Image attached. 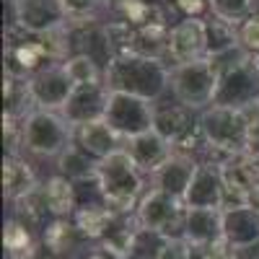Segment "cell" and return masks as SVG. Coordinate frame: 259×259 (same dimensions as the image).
<instances>
[{"mask_svg": "<svg viewBox=\"0 0 259 259\" xmlns=\"http://www.w3.org/2000/svg\"><path fill=\"white\" fill-rule=\"evenodd\" d=\"M171 68L161 60H148L138 55L114 57L104 70V83L112 94H130L145 101H158L168 91Z\"/></svg>", "mask_w": 259, "mask_h": 259, "instance_id": "obj_1", "label": "cell"}, {"mask_svg": "<svg viewBox=\"0 0 259 259\" xmlns=\"http://www.w3.org/2000/svg\"><path fill=\"white\" fill-rule=\"evenodd\" d=\"M143 171L135 166V161L130 158V153L122 148L109 158L99 161L96 166V184L101 192L104 205L109 207L114 215H130L135 212L145 187H143Z\"/></svg>", "mask_w": 259, "mask_h": 259, "instance_id": "obj_2", "label": "cell"}, {"mask_svg": "<svg viewBox=\"0 0 259 259\" xmlns=\"http://www.w3.org/2000/svg\"><path fill=\"white\" fill-rule=\"evenodd\" d=\"M215 70H218V94H215V104L221 106H236L244 109L246 104L259 101V62L256 55L246 52L241 45L210 57Z\"/></svg>", "mask_w": 259, "mask_h": 259, "instance_id": "obj_3", "label": "cell"}, {"mask_svg": "<svg viewBox=\"0 0 259 259\" xmlns=\"http://www.w3.org/2000/svg\"><path fill=\"white\" fill-rule=\"evenodd\" d=\"M168 91L189 109L205 112L215 104V94H218V70L212 60L202 57L187 65H174L168 73Z\"/></svg>", "mask_w": 259, "mask_h": 259, "instance_id": "obj_4", "label": "cell"}, {"mask_svg": "<svg viewBox=\"0 0 259 259\" xmlns=\"http://www.w3.org/2000/svg\"><path fill=\"white\" fill-rule=\"evenodd\" d=\"M187 205L179 197L150 187L135 210V221L140 228L161 233L163 239H184L187 236Z\"/></svg>", "mask_w": 259, "mask_h": 259, "instance_id": "obj_5", "label": "cell"}, {"mask_svg": "<svg viewBox=\"0 0 259 259\" xmlns=\"http://www.w3.org/2000/svg\"><path fill=\"white\" fill-rule=\"evenodd\" d=\"M200 130L205 140L226 156L244 153L249 145V124L241 109L236 106L212 104L205 112H200Z\"/></svg>", "mask_w": 259, "mask_h": 259, "instance_id": "obj_6", "label": "cell"}, {"mask_svg": "<svg viewBox=\"0 0 259 259\" xmlns=\"http://www.w3.org/2000/svg\"><path fill=\"white\" fill-rule=\"evenodd\" d=\"M73 143V127L60 112L34 109L24 119V150L41 158H60Z\"/></svg>", "mask_w": 259, "mask_h": 259, "instance_id": "obj_7", "label": "cell"}, {"mask_svg": "<svg viewBox=\"0 0 259 259\" xmlns=\"http://www.w3.org/2000/svg\"><path fill=\"white\" fill-rule=\"evenodd\" d=\"M223 210L246 207L251 192L259 187V156L249 153H233L223 166Z\"/></svg>", "mask_w": 259, "mask_h": 259, "instance_id": "obj_8", "label": "cell"}, {"mask_svg": "<svg viewBox=\"0 0 259 259\" xmlns=\"http://www.w3.org/2000/svg\"><path fill=\"white\" fill-rule=\"evenodd\" d=\"M153 114H156L153 101H145L140 96H130V94H109L104 119L124 140H130L135 135H143L148 130H153Z\"/></svg>", "mask_w": 259, "mask_h": 259, "instance_id": "obj_9", "label": "cell"}, {"mask_svg": "<svg viewBox=\"0 0 259 259\" xmlns=\"http://www.w3.org/2000/svg\"><path fill=\"white\" fill-rule=\"evenodd\" d=\"M11 11H13L11 24L31 34L60 31L70 21L62 0H13Z\"/></svg>", "mask_w": 259, "mask_h": 259, "instance_id": "obj_10", "label": "cell"}, {"mask_svg": "<svg viewBox=\"0 0 259 259\" xmlns=\"http://www.w3.org/2000/svg\"><path fill=\"white\" fill-rule=\"evenodd\" d=\"M29 91H31L34 109L62 112L65 104L70 101V96L75 91V83L65 73L62 62H55V65H50V68L39 70L36 75L29 78Z\"/></svg>", "mask_w": 259, "mask_h": 259, "instance_id": "obj_11", "label": "cell"}, {"mask_svg": "<svg viewBox=\"0 0 259 259\" xmlns=\"http://www.w3.org/2000/svg\"><path fill=\"white\" fill-rule=\"evenodd\" d=\"M156 106V114H153V127L171 143V145H179L184 140H189L194 133H200V114L189 109L187 104L177 101L174 96L171 99H158L153 101Z\"/></svg>", "mask_w": 259, "mask_h": 259, "instance_id": "obj_12", "label": "cell"}, {"mask_svg": "<svg viewBox=\"0 0 259 259\" xmlns=\"http://www.w3.org/2000/svg\"><path fill=\"white\" fill-rule=\"evenodd\" d=\"M207 57V24L202 18H182L168 31V57L171 68Z\"/></svg>", "mask_w": 259, "mask_h": 259, "instance_id": "obj_13", "label": "cell"}, {"mask_svg": "<svg viewBox=\"0 0 259 259\" xmlns=\"http://www.w3.org/2000/svg\"><path fill=\"white\" fill-rule=\"evenodd\" d=\"M73 143L80 150H85L94 161H104L112 153H117V150H122L127 140L101 117V119H94V122L75 124L73 127Z\"/></svg>", "mask_w": 259, "mask_h": 259, "instance_id": "obj_14", "label": "cell"}, {"mask_svg": "<svg viewBox=\"0 0 259 259\" xmlns=\"http://www.w3.org/2000/svg\"><path fill=\"white\" fill-rule=\"evenodd\" d=\"M124 150L130 153V158L135 161V166L143 171V174L153 177L161 166H166L171 161V156L177 153L174 145H171L158 130H148L143 135H135L124 143Z\"/></svg>", "mask_w": 259, "mask_h": 259, "instance_id": "obj_15", "label": "cell"}, {"mask_svg": "<svg viewBox=\"0 0 259 259\" xmlns=\"http://www.w3.org/2000/svg\"><path fill=\"white\" fill-rule=\"evenodd\" d=\"M109 94L112 91L106 89V83H99V85H78V89L73 91V96H70V101L65 104V109L60 114L68 119L70 127L83 124V122L101 119L106 114Z\"/></svg>", "mask_w": 259, "mask_h": 259, "instance_id": "obj_16", "label": "cell"}, {"mask_svg": "<svg viewBox=\"0 0 259 259\" xmlns=\"http://www.w3.org/2000/svg\"><path fill=\"white\" fill-rule=\"evenodd\" d=\"M187 207H210V210H223V177L221 166L215 163H200L194 171V179L187 189L184 197Z\"/></svg>", "mask_w": 259, "mask_h": 259, "instance_id": "obj_17", "label": "cell"}, {"mask_svg": "<svg viewBox=\"0 0 259 259\" xmlns=\"http://www.w3.org/2000/svg\"><path fill=\"white\" fill-rule=\"evenodd\" d=\"M223 239L233 249L259 244V212L249 205L223 210Z\"/></svg>", "mask_w": 259, "mask_h": 259, "instance_id": "obj_18", "label": "cell"}, {"mask_svg": "<svg viewBox=\"0 0 259 259\" xmlns=\"http://www.w3.org/2000/svg\"><path fill=\"white\" fill-rule=\"evenodd\" d=\"M194 171H197V163H194L192 158L182 156V153H174L171 156V161L166 166H161L158 171L150 179H153V187L171 194V197H179L184 200L187 197V189L194 179Z\"/></svg>", "mask_w": 259, "mask_h": 259, "instance_id": "obj_19", "label": "cell"}, {"mask_svg": "<svg viewBox=\"0 0 259 259\" xmlns=\"http://www.w3.org/2000/svg\"><path fill=\"white\" fill-rule=\"evenodd\" d=\"M189 244H215L223 241V210L189 207L187 210V236Z\"/></svg>", "mask_w": 259, "mask_h": 259, "instance_id": "obj_20", "label": "cell"}, {"mask_svg": "<svg viewBox=\"0 0 259 259\" xmlns=\"http://www.w3.org/2000/svg\"><path fill=\"white\" fill-rule=\"evenodd\" d=\"M39 187L31 163L24 156H6L3 158V194L6 200L16 202L18 197L34 192Z\"/></svg>", "mask_w": 259, "mask_h": 259, "instance_id": "obj_21", "label": "cell"}, {"mask_svg": "<svg viewBox=\"0 0 259 259\" xmlns=\"http://www.w3.org/2000/svg\"><path fill=\"white\" fill-rule=\"evenodd\" d=\"M168 31H171V26H166V24H150V26L135 29L133 55L166 62V57H168Z\"/></svg>", "mask_w": 259, "mask_h": 259, "instance_id": "obj_22", "label": "cell"}, {"mask_svg": "<svg viewBox=\"0 0 259 259\" xmlns=\"http://www.w3.org/2000/svg\"><path fill=\"white\" fill-rule=\"evenodd\" d=\"M41 189H45L50 212L55 215V218L75 215V210H78V189L70 179H65L62 174H55L41 184Z\"/></svg>", "mask_w": 259, "mask_h": 259, "instance_id": "obj_23", "label": "cell"}, {"mask_svg": "<svg viewBox=\"0 0 259 259\" xmlns=\"http://www.w3.org/2000/svg\"><path fill=\"white\" fill-rule=\"evenodd\" d=\"M117 221V215L106 207L104 202H89V205H78L73 223L78 226V231L89 239H104L106 231L112 228V223Z\"/></svg>", "mask_w": 259, "mask_h": 259, "instance_id": "obj_24", "label": "cell"}, {"mask_svg": "<svg viewBox=\"0 0 259 259\" xmlns=\"http://www.w3.org/2000/svg\"><path fill=\"white\" fill-rule=\"evenodd\" d=\"M96 166L99 161H94L85 150H80L75 143H70L65 148V153L57 158V168L65 179H70L73 184H80V182H89L96 177Z\"/></svg>", "mask_w": 259, "mask_h": 259, "instance_id": "obj_25", "label": "cell"}, {"mask_svg": "<svg viewBox=\"0 0 259 259\" xmlns=\"http://www.w3.org/2000/svg\"><path fill=\"white\" fill-rule=\"evenodd\" d=\"M13 205H16V218L26 228H31V226L47 228V215H52V212H50V205H47V197H45V189L41 187L24 194V197H18Z\"/></svg>", "mask_w": 259, "mask_h": 259, "instance_id": "obj_26", "label": "cell"}, {"mask_svg": "<svg viewBox=\"0 0 259 259\" xmlns=\"http://www.w3.org/2000/svg\"><path fill=\"white\" fill-rule=\"evenodd\" d=\"M207 24V57H218V55H226L231 50H236L241 45L239 41V29L226 24L221 18H210L205 21Z\"/></svg>", "mask_w": 259, "mask_h": 259, "instance_id": "obj_27", "label": "cell"}, {"mask_svg": "<svg viewBox=\"0 0 259 259\" xmlns=\"http://www.w3.org/2000/svg\"><path fill=\"white\" fill-rule=\"evenodd\" d=\"M3 244H6L8 259H31V254H34L31 231H29L24 223H21L18 218H11V221L6 223Z\"/></svg>", "mask_w": 259, "mask_h": 259, "instance_id": "obj_28", "label": "cell"}, {"mask_svg": "<svg viewBox=\"0 0 259 259\" xmlns=\"http://www.w3.org/2000/svg\"><path fill=\"white\" fill-rule=\"evenodd\" d=\"M254 8H256V0H210L212 18H221L236 29L254 16Z\"/></svg>", "mask_w": 259, "mask_h": 259, "instance_id": "obj_29", "label": "cell"}, {"mask_svg": "<svg viewBox=\"0 0 259 259\" xmlns=\"http://www.w3.org/2000/svg\"><path fill=\"white\" fill-rule=\"evenodd\" d=\"M65 73L70 75V80L78 85H99L104 83V68L99 62H94L91 57H83V55H75V57H68L62 62Z\"/></svg>", "mask_w": 259, "mask_h": 259, "instance_id": "obj_30", "label": "cell"}, {"mask_svg": "<svg viewBox=\"0 0 259 259\" xmlns=\"http://www.w3.org/2000/svg\"><path fill=\"white\" fill-rule=\"evenodd\" d=\"M78 236H83V233L78 231L75 223H68L65 218H57L55 223H50V226L45 228V244H47L55 254H62V251H68V249L75 244Z\"/></svg>", "mask_w": 259, "mask_h": 259, "instance_id": "obj_31", "label": "cell"}, {"mask_svg": "<svg viewBox=\"0 0 259 259\" xmlns=\"http://www.w3.org/2000/svg\"><path fill=\"white\" fill-rule=\"evenodd\" d=\"M70 21H89L99 18V11L106 8V0H62Z\"/></svg>", "mask_w": 259, "mask_h": 259, "instance_id": "obj_32", "label": "cell"}, {"mask_svg": "<svg viewBox=\"0 0 259 259\" xmlns=\"http://www.w3.org/2000/svg\"><path fill=\"white\" fill-rule=\"evenodd\" d=\"M239 41L251 55H259V13H254L249 21L239 26Z\"/></svg>", "mask_w": 259, "mask_h": 259, "instance_id": "obj_33", "label": "cell"}, {"mask_svg": "<svg viewBox=\"0 0 259 259\" xmlns=\"http://www.w3.org/2000/svg\"><path fill=\"white\" fill-rule=\"evenodd\" d=\"M244 117H246V124H249V145L246 150L254 156H259V101H251L244 106Z\"/></svg>", "mask_w": 259, "mask_h": 259, "instance_id": "obj_34", "label": "cell"}, {"mask_svg": "<svg viewBox=\"0 0 259 259\" xmlns=\"http://www.w3.org/2000/svg\"><path fill=\"white\" fill-rule=\"evenodd\" d=\"M156 259H192V244L187 239H166Z\"/></svg>", "mask_w": 259, "mask_h": 259, "instance_id": "obj_35", "label": "cell"}, {"mask_svg": "<svg viewBox=\"0 0 259 259\" xmlns=\"http://www.w3.org/2000/svg\"><path fill=\"white\" fill-rule=\"evenodd\" d=\"M171 3L179 13H184V18H200L205 11H210V0H171Z\"/></svg>", "mask_w": 259, "mask_h": 259, "instance_id": "obj_36", "label": "cell"}, {"mask_svg": "<svg viewBox=\"0 0 259 259\" xmlns=\"http://www.w3.org/2000/svg\"><path fill=\"white\" fill-rule=\"evenodd\" d=\"M249 207H254V210L259 212V187L251 192V197H249Z\"/></svg>", "mask_w": 259, "mask_h": 259, "instance_id": "obj_37", "label": "cell"}, {"mask_svg": "<svg viewBox=\"0 0 259 259\" xmlns=\"http://www.w3.org/2000/svg\"><path fill=\"white\" fill-rule=\"evenodd\" d=\"M91 259H104V256H91Z\"/></svg>", "mask_w": 259, "mask_h": 259, "instance_id": "obj_38", "label": "cell"}, {"mask_svg": "<svg viewBox=\"0 0 259 259\" xmlns=\"http://www.w3.org/2000/svg\"><path fill=\"white\" fill-rule=\"evenodd\" d=\"M50 259H57V256H50Z\"/></svg>", "mask_w": 259, "mask_h": 259, "instance_id": "obj_39", "label": "cell"}, {"mask_svg": "<svg viewBox=\"0 0 259 259\" xmlns=\"http://www.w3.org/2000/svg\"><path fill=\"white\" fill-rule=\"evenodd\" d=\"M256 62H259V55H256Z\"/></svg>", "mask_w": 259, "mask_h": 259, "instance_id": "obj_40", "label": "cell"}]
</instances>
